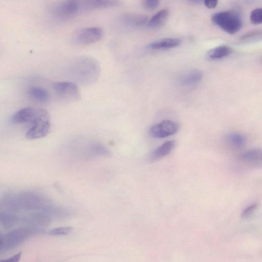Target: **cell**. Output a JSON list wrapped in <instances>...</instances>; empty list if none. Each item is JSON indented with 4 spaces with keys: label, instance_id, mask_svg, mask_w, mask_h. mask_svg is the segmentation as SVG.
Instances as JSON below:
<instances>
[{
    "label": "cell",
    "instance_id": "25",
    "mask_svg": "<svg viewBox=\"0 0 262 262\" xmlns=\"http://www.w3.org/2000/svg\"><path fill=\"white\" fill-rule=\"evenodd\" d=\"M72 228L70 227H58L52 229L48 232V234L51 236H65L70 234Z\"/></svg>",
    "mask_w": 262,
    "mask_h": 262
},
{
    "label": "cell",
    "instance_id": "21",
    "mask_svg": "<svg viewBox=\"0 0 262 262\" xmlns=\"http://www.w3.org/2000/svg\"><path fill=\"white\" fill-rule=\"evenodd\" d=\"M88 153L92 156L110 157V152L103 145L93 143L88 148Z\"/></svg>",
    "mask_w": 262,
    "mask_h": 262
},
{
    "label": "cell",
    "instance_id": "7",
    "mask_svg": "<svg viewBox=\"0 0 262 262\" xmlns=\"http://www.w3.org/2000/svg\"><path fill=\"white\" fill-rule=\"evenodd\" d=\"M103 36L104 31L100 27H86L75 34L73 41L78 45H89L100 41Z\"/></svg>",
    "mask_w": 262,
    "mask_h": 262
},
{
    "label": "cell",
    "instance_id": "16",
    "mask_svg": "<svg viewBox=\"0 0 262 262\" xmlns=\"http://www.w3.org/2000/svg\"><path fill=\"white\" fill-rule=\"evenodd\" d=\"M169 16V11L167 9L159 11L148 21L147 25L151 29L161 27L166 22Z\"/></svg>",
    "mask_w": 262,
    "mask_h": 262
},
{
    "label": "cell",
    "instance_id": "29",
    "mask_svg": "<svg viewBox=\"0 0 262 262\" xmlns=\"http://www.w3.org/2000/svg\"><path fill=\"white\" fill-rule=\"evenodd\" d=\"M22 253L20 252L15 256H14L9 259L2 261V262H18L19 261Z\"/></svg>",
    "mask_w": 262,
    "mask_h": 262
},
{
    "label": "cell",
    "instance_id": "30",
    "mask_svg": "<svg viewBox=\"0 0 262 262\" xmlns=\"http://www.w3.org/2000/svg\"><path fill=\"white\" fill-rule=\"evenodd\" d=\"M188 1L194 4H199L201 2V0H188Z\"/></svg>",
    "mask_w": 262,
    "mask_h": 262
},
{
    "label": "cell",
    "instance_id": "14",
    "mask_svg": "<svg viewBox=\"0 0 262 262\" xmlns=\"http://www.w3.org/2000/svg\"><path fill=\"white\" fill-rule=\"evenodd\" d=\"M175 145L174 141H168L155 150L151 154L150 161L154 162L163 158L171 153Z\"/></svg>",
    "mask_w": 262,
    "mask_h": 262
},
{
    "label": "cell",
    "instance_id": "8",
    "mask_svg": "<svg viewBox=\"0 0 262 262\" xmlns=\"http://www.w3.org/2000/svg\"><path fill=\"white\" fill-rule=\"evenodd\" d=\"M178 125L171 120H165L153 125L150 129L151 135L156 138H164L175 134Z\"/></svg>",
    "mask_w": 262,
    "mask_h": 262
},
{
    "label": "cell",
    "instance_id": "20",
    "mask_svg": "<svg viewBox=\"0 0 262 262\" xmlns=\"http://www.w3.org/2000/svg\"><path fill=\"white\" fill-rule=\"evenodd\" d=\"M203 76V73L200 70H193L184 75L180 81L184 85H194L201 81Z\"/></svg>",
    "mask_w": 262,
    "mask_h": 262
},
{
    "label": "cell",
    "instance_id": "6",
    "mask_svg": "<svg viewBox=\"0 0 262 262\" xmlns=\"http://www.w3.org/2000/svg\"><path fill=\"white\" fill-rule=\"evenodd\" d=\"M31 227H20L12 230L6 235L1 236L0 240V250L1 252H6L14 248L36 232Z\"/></svg>",
    "mask_w": 262,
    "mask_h": 262
},
{
    "label": "cell",
    "instance_id": "22",
    "mask_svg": "<svg viewBox=\"0 0 262 262\" xmlns=\"http://www.w3.org/2000/svg\"><path fill=\"white\" fill-rule=\"evenodd\" d=\"M0 221L4 227L9 228L17 223L18 217L10 213H1L0 215Z\"/></svg>",
    "mask_w": 262,
    "mask_h": 262
},
{
    "label": "cell",
    "instance_id": "27",
    "mask_svg": "<svg viewBox=\"0 0 262 262\" xmlns=\"http://www.w3.org/2000/svg\"><path fill=\"white\" fill-rule=\"evenodd\" d=\"M160 0H143V5L145 9L153 10L159 5Z\"/></svg>",
    "mask_w": 262,
    "mask_h": 262
},
{
    "label": "cell",
    "instance_id": "24",
    "mask_svg": "<svg viewBox=\"0 0 262 262\" xmlns=\"http://www.w3.org/2000/svg\"><path fill=\"white\" fill-rule=\"evenodd\" d=\"M251 23L254 25L262 24V8H258L252 11L250 16Z\"/></svg>",
    "mask_w": 262,
    "mask_h": 262
},
{
    "label": "cell",
    "instance_id": "26",
    "mask_svg": "<svg viewBox=\"0 0 262 262\" xmlns=\"http://www.w3.org/2000/svg\"><path fill=\"white\" fill-rule=\"evenodd\" d=\"M258 206L259 204L257 202H255L247 207L243 211L241 215L242 218H244V219H247V218H249L257 210Z\"/></svg>",
    "mask_w": 262,
    "mask_h": 262
},
{
    "label": "cell",
    "instance_id": "13",
    "mask_svg": "<svg viewBox=\"0 0 262 262\" xmlns=\"http://www.w3.org/2000/svg\"><path fill=\"white\" fill-rule=\"evenodd\" d=\"M23 221L34 226H46L50 222V218L44 213H33L24 217Z\"/></svg>",
    "mask_w": 262,
    "mask_h": 262
},
{
    "label": "cell",
    "instance_id": "12",
    "mask_svg": "<svg viewBox=\"0 0 262 262\" xmlns=\"http://www.w3.org/2000/svg\"><path fill=\"white\" fill-rule=\"evenodd\" d=\"M181 41L177 38H165L152 42L149 48L153 50H167L179 46Z\"/></svg>",
    "mask_w": 262,
    "mask_h": 262
},
{
    "label": "cell",
    "instance_id": "19",
    "mask_svg": "<svg viewBox=\"0 0 262 262\" xmlns=\"http://www.w3.org/2000/svg\"><path fill=\"white\" fill-rule=\"evenodd\" d=\"M232 51L230 47L221 45L210 50L208 53V56L212 60H221L230 55Z\"/></svg>",
    "mask_w": 262,
    "mask_h": 262
},
{
    "label": "cell",
    "instance_id": "1",
    "mask_svg": "<svg viewBox=\"0 0 262 262\" xmlns=\"http://www.w3.org/2000/svg\"><path fill=\"white\" fill-rule=\"evenodd\" d=\"M120 0H62L50 9L51 16L57 21H67L80 14L121 5Z\"/></svg>",
    "mask_w": 262,
    "mask_h": 262
},
{
    "label": "cell",
    "instance_id": "17",
    "mask_svg": "<svg viewBox=\"0 0 262 262\" xmlns=\"http://www.w3.org/2000/svg\"><path fill=\"white\" fill-rule=\"evenodd\" d=\"M28 94L33 99L41 103H46L49 100V94L44 88L33 87L28 91Z\"/></svg>",
    "mask_w": 262,
    "mask_h": 262
},
{
    "label": "cell",
    "instance_id": "2",
    "mask_svg": "<svg viewBox=\"0 0 262 262\" xmlns=\"http://www.w3.org/2000/svg\"><path fill=\"white\" fill-rule=\"evenodd\" d=\"M100 66L94 59L81 57L73 62L69 68L70 77L78 82L90 84L96 81L100 74Z\"/></svg>",
    "mask_w": 262,
    "mask_h": 262
},
{
    "label": "cell",
    "instance_id": "3",
    "mask_svg": "<svg viewBox=\"0 0 262 262\" xmlns=\"http://www.w3.org/2000/svg\"><path fill=\"white\" fill-rule=\"evenodd\" d=\"M4 206L12 210H39L47 203L46 199L34 192H25L19 194H8L3 200Z\"/></svg>",
    "mask_w": 262,
    "mask_h": 262
},
{
    "label": "cell",
    "instance_id": "9",
    "mask_svg": "<svg viewBox=\"0 0 262 262\" xmlns=\"http://www.w3.org/2000/svg\"><path fill=\"white\" fill-rule=\"evenodd\" d=\"M53 88L58 96L67 100H78L80 97L78 87L74 83H55L53 85Z\"/></svg>",
    "mask_w": 262,
    "mask_h": 262
},
{
    "label": "cell",
    "instance_id": "4",
    "mask_svg": "<svg viewBox=\"0 0 262 262\" xmlns=\"http://www.w3.org/2000/svg\"><path fill=\"white\" fill-rule=\"evenodd\" d=\"M212 21L224 32L234 35L239 32L242 26L240 14L233 10L223 11L213 14Z\"/></svg>",
    "mask_w": 262,
    "mask_h": 262
},
{
    "label": "cell",
    "instance_id": "28",
    "mask_svg": "<svg viewBox=\"0 0 262 262\" xmlns=\"http://www.w3.org/2000/svg\"><path fill=\"white\" fill-rule=\"evenodd\" d=\"M206 6L209 9H214L218 5V0H203Z\"/></svg>",
    "mask_w": 262,
    "mask_h": 262
},
{
    "label": "cell",
    "instance_id": "10",
    "mask_svg": "<svg viewBox=\"0 0 262 262\" xmlns=\"http://www.w3.org/2000/svg\"><path fill=\"white\" fill-rule=\"evenodd\" d=\"M238 159L241 163L248 167H259L262 165V149L246 151L239 155Z\"/></svg>",
    "mask_w": 262,
    "mask_h": 262
},
{
    "label": "cell",
    "instance_id": "15",
    "mask_svg": "<svg viewBox=\"0 0 262 262\" xmlns=\"http://www.w3.org/2000/svg\"><path fill=\"white\" fill-rule=\"evenodd\" d=\"M122 20L126 24L133 27H141L148 22L147 16L136 13L125 14Z\"/></svg>",
    "mask_w": 262,
    "mask_h": 262
},
{
    "label": "cell",
    "instance_id": "5",
    "mask_svg": "<svg viewBox=\"0 0 262 262\" xmlns=\"http://www.w3.org/2000/svg\"><path fill=\"white\" fill-rule=\"evenodd\" d=\"M31 124L26 134L28 139L35 140L46 136L50 129L49 114L45 110L39 109L37 117Z\"/></svg>",
    "mask_w": 262,
    "mask_h": 262
},
{
    "label": "cell",
    "instance_id": "18",
    "mask_svg": "<svg viewBox=\"0 0 262 262\" xmlns=\"http://www.w3.org/2000/svg\"><path fill=\"white\" fill-rule=\"evenodd\" d=\"M226 142L231 148L241 149L244 147L246 143V138L244 135L238 132H232L228 134L226 138Z\"/></svg>",
    "mask_w": 262,
    "mask_h": 262
},
{
    "label": "cell",
    "instance_id": "11",
    "mask_svg": "<svg viewBox=\"0 0 262 262\" xmlns=\"http://www.w3.org/2000/svg\"><path fill=\"white\" fill-rule=\"evenodd\" d=\"M39 109L27 107L23 108L13 114L11 122L14 124L32 123L37 117Z\"/></svg>",
    "mask_w": 262,
    "mask_h": 262
},
{
    "label": "cell",
    "instance_id": "23",
    "mask_svg": "<svg viewBox=\"0 0 262 262\" xmlns=\"http://www.w3.org/2000/svg\"><path fill=\"white\" fill-rule=\"evenodd\" d=\"M262 39V31L247 33L243 36L241 40L242 42H250Z\"/></svg>",
    "mask_w": 262,
    "mask_h": 262
}]
</instances>
